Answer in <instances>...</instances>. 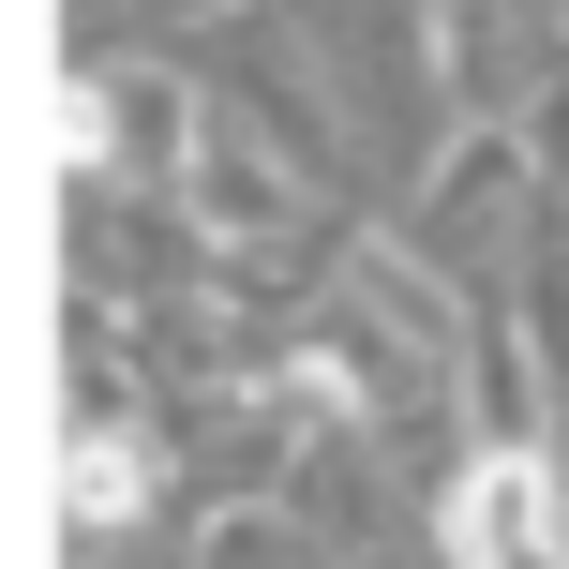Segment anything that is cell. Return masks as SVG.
Listing matches in <instances>:
<instances>
[{
  "label": "cell",
  "mask_w": 569,
  "mask_h": 569,
  "mask_svg": "<svg viewBox=\"0 0 569 569\" xmlns=\"http://www.w3.org/2000/svg\"><path fill=\"white\" fill-rule=\"evenodd\" d=\"M525 180H540V136H525V120H480V136H450L420 166L405 240H420L465 300H495V284H510V240H525Z\"/></svg>",
  "instance_id": "6da1fadb"
},
{
  "label": "cell",
  "mask_w": 569,
  "mask_h": 569,
  "mask_svg": "<svg viewBox=\"0 0 569 569\" xmlns=\"http://www.w3.org/2000/svg\"><path fill=\"white\" fill-rule=\"evenodd\" d=\"M450 569H569V495L540 450H480L450 480Z\"/></svg>",
  "instance_id": "7a4b0ae2"
},
{
  "label": "cell",
  "mask_w": 569,
  "mask_h": 569,
  "mask_svg": "<svg viewBox=\"0 0 569 569\" xmlns=\"http://www.w3.org/2000/svg\"><path fill=\"white\" fill-rule=\"evenodd\" d=\"M150 480H166L150 420H106V405H90V420H76V480H60V510H76V525H136Z\"/></svg>",
  "instance_id": "3957f363"
},
{
  "label": "cell",
  "mask_w": 569,
  "mask_h": 569,
  "mask_svg": "<svg viewBox=\"0 0 569 569\" xmlns=\"http://www.w3.org/2000/svg\"><path fill=\"white\" fill-rule=\"evenodd\" d=\"M196 569H330V555H315V525L284 510V495H226V510L196 525Z\"/></svg>",
  "instance_id": "277c9868"
},
{
  "label": "cell",
  "mask_w": 569,
  "mask_h": 569,
  "mask_svg": "<svg viewBox=\"0 0 569 569\" xmlns=\"http://www.w3.org/2000/svg\"><path fill=\"white\" fill-rule=\"evenodd\" d=\"M166 16H226V0H166Z\"/></svg>",
  "instance_id": "5b68a950"
}]
</instances>
